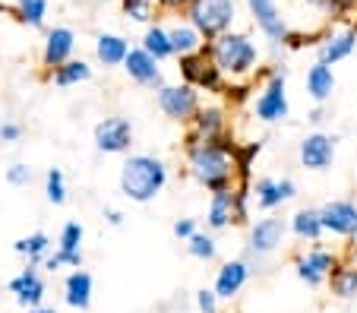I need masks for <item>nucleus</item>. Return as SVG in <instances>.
<instances>
[{
  "instance_id": "1",
  "label": "nucleus",
  "mask_w": 357,
  "mask_h": 313,
  "mask_svg": "<svg viewBox=\"0 0 357 313\" xmlns=\"http://www.w3.org/2000/svg\"><path fill=\"white\" fill-rule=\"evenodd\" d=\"M183 155H187L190 177L209 193L228 190L237 184V143L231 137V130L215 139H202L193 130H187L183 133Z\"/></svg>"
},
{
  "instance_id": "2",
  "label": "nucleus",
  "mask_w": 357,
  "mask_h": 313,
  "mask_svg": "<svg viewBox=\"0 0 357 313\" xmlns=\"http://www.w3.org/2000/svg\"><path fill=\"white\" fill-rule=\"evenodd\" d=\"M117 184H121V193L130 203L146 206L168 187V165L152 152H133V155L123 158Z\"/></svg>"
},
{
  "instance_id": "3",
  "label": "nucleus",
  "mask_w": 357,
  "mask_h": 313,
  "mask_svg": "<svg viewBox=\"0 0 357 313\" xmlns=\"http://www.w3.org/2000/svg\"><path fill=\"white\" fill-rule=\"evenodd\" d=\"M206 48H209L212 61L218 63V70L228 76V82L231 79H250L259 67V48L247 32H234V29H228L225 35L212 38Z\"/></svg>"
},
{
  "instance_id": "4",
  "label": "nucleus",
  "mask_w": 357,
  "mask_h": 313,
  "mask_svg": "<svg viewBox=\"0 0 357 313\" xmlns=\"http://www.w3.org/2000/svg\"><path fill=\"white\" fill-rule=\"evenodd\" d=\"M291 228H288V218L275 215V212H266L263 218H257L247 231V250H243V259L253 266V273H257V266L263 259H269L272 253L282 250V244L288 241Z\"/></svg>"
},
{
  "instance_id": "5",
  "label": "nucleus",
  "mask_w": 357,
  "mask_h": 313,
  "mask_svg": "<svg viewBox=\"0 0 357 313\" xmlns=\"http://www.w3.org/2000/svg\"><path fill=\"white\" fill-rule=\"evenodd\" d=\"M291 114L288 102V70L272 67L266 70V82L259 89V96L253 98V117L259 123H282Z\"/></svg>"
},
{
  "instance_id": "6",
  "label": "nucleus",
  "mask_w": 357,
  "mask_h": 313,
  "mask_svg": "<svg viewBox=\"0 0 357 313\" xmlns=\"http://www.w3.org/2000/svg\"><path fill=\"white\" fill-rule=\"evenodd\" d=\"M190 22L202 32L206 45L218 35H225L228 29H234L237 22V0H193L187 13Z\"/></svg>"
},
{
  "instance_id": "7",
  "label": "nucleus",
  "mask_w": 357,
  "mask_h": 313,
  "mask_svg": "<svg viewBox=\"0 0 357 313\" xmlns=\"http://www.w3.org/2000/svg\"><path fill=\"white\" fill-rule=\"evenodd\" d=\"M177 63H181L183 82L196 86L199 92H209V96H225V92H228V76H225L222 70H218V63L212 61L209 48L196 51V54L177 57Z\"/></svg>"
},
{
  "instance_id": "8",
  "label": "nucleus",
  "mask_w": 357,
  "mask_h": 313,
  "mask_svg": "<svg viewBox=\"0 0 357 313\" xmlns=\"http://www.w3.org/2000/svg\"><path fill=\"white\" fill-rule=\"evenodd\" d=\"M155 102L158 111L174 123H190L196 111L202 108L199 89L190 86V82H165L162 89H155Z\"/></svg>"
},
{
  "instance_id": "9",
  "label": "nucleus",
  "mask_w": 357,
  "mask_h": 313,
  "mask_svg": "<svg viewBox=\"0 0 357 313\" xmlns=\"http://www.w3.org/2000/svg\"><path fill=\"white\" fill-rule=\"evenodd\" d=\"M82 238H86V228L82 222H63L61 234H57V250L47 253L41 269L47 273H63V269H79L82 266Z\"/></svg>"
},
{
  "instance_id": "10",
  "label": "nucleus",
  "mask_w": 357,
  "mask_h": 313,
  "mask_svg": "<svg viewBox=\"0 0 357 313\" xmlns=\"http://www.w3.org/2000/svg\"><path fill=\"white\" fill-rule=\"evenodd\" d=\"M133 121L121 114H111V117H101L98 123L92 127V143L98 152L105 155H127L130 146H133Z\"/></svg>"
},
{
  "instance_id": "11",
  "label": "nucleus",
  "mask_w": 357,
  "mask_h": 313,
  "mask_svg": "<svg viewBox=\"0 0 357 313\" xmlns=\"http://www.w3.org/2000/svg\"><path fill=\"white\" fill-rule=\"evenodd\" d=\"M335 152H338V137L335 133H323V130H313L297 143V162L307 171H329L335 165Z\"/></svg>"
},
{
  "instance_id": "12",
  "label": "nucleus",
  "mask_w": 357,
  "mask_h": 313,
  "mask_svg": "<svg viewBox=\"0 0 357 313\" xmlns=\"http://www.w3.org/2000/svg\"><path fill=\"white\" fill-rule=\"evenodd\" d=\"M338 266V257L332 250H326V247L313 244L310 250H303L294 257V275L303 282L307 288H319L329 282V275L335 273Z\"/></svg>"
},
{
  "instance_id": "13",
  "label": "nucleus",
  "mask_w": 357,
  "mask_h": 313,
  "mask_svg": "<svg viewBox=\"0 0 357 313\" xmlns=\"http://www.w3.org/2000/svg\"><path fill=\"white\" fill-rule=\"evenodd\" d=\"M250 10V16H253V22H257V29L266 35V41H272V45H288L291 41V29L288 22H284L282 10H278L275 0H243Z\"/></svg>"
},
{
  "instance_id": "14",
  "label": "nucleus",
  "mask_w": 357,
  "mask_h": 313,
  "mask_svg": "<svg viewBox=\"0 0 357 313\" xmlns=\"http://www.w3.org/2000/svg\"><path fill=\"white\" fill-rule=\"evenodd\" d=\"M250 193H253V203H257L259 212H275L282 209L284 203H291V199L297 197V184L291 181V177H259V181H253L250 184Z\"/></svg>"
},
{
  "instance_id": "15",
  "label": "nucleus",
  "mask_w": 357,
  "mask_h": 313,
  "mask_svg": "<svg viewBox=\"0 0 357 313\" xmlns=\"http://www.w3.org/2000/svg\"><path fill=\"white\" fill-rule=\"evenodd\" d=\"M123 73L130 76V82L142 89H162L165 86V70H162V61L149 54L146 48H130L127 61H123Z\"/></svg>"
},
{
  "instance_id": "16",
  "label": "nucleus",
  "mask_w": 357,
  "mask_h": 313,
  "mask_svg": "<svg viewBox=\"0 0 357 313\" xmlns=\"http://www.w3.org/2000/svg\"><path fill=\"white\" fill-rule=\"evenodd\" d=\"M323 228L332 238H354L357 231V203L354 199H329L319 206Z\"/></svg>"
},
{
  "instance_id": "17",
  "label": "nucleus",
  "mask_w": 357,
  "mask_h": 313,
  "mask_svg": "<svg viewBox=\"0 0 357 313\" xmlns=\"http://www.w3.org/2000/svg\"><path fill=\"white\" fill-rule=\"evenodd\" d=\"M76 51V32L70 26H54L45 32V45H41V67L51 73L61 63H67Z\"/></svg>"
},
{
  "instance_id": "18",
  "label": "nucleus",
  "mask_w": 357,
  "mask_h": 313,
  "mask_svg": "<svg viewBox=\"0 0 357 313\" xmlns=\"http://www.w3.org/2000/svg\"><path fill=\"white\" fill-rule=\"evenodd\" d=\"M41 266H32V263H26V269H20V273L10 279V294L16 298V304L20 307H38V304H45V294H47V285H45V279H41V273H38Z\"/></svg>"
},
{
  "instance_id": "19",
  "label": "nucleus",
  "mask_w": 357,
  "mask_h": 313,
  "mask_svg": "<svg viewBox=\"0 0 357 313\" xmlns=\"http://www.w3.org/2000/svg\"><path fill=\"white\" fill-rule=\"evenodd\" d=\"M354 48H357V26L335 29V32L323 35V38L317 41V61L335 67V63L348 61V57L354 54Z\"/></svg>"
},
{
  "instance_id": "20",
  "label": "nucleus",
  "mask_w": 357,
  "mask_h": 313,
  "mask_svg": "<svg viewBox=\"0 0 357 313\" xmlns=\"http://www.w3.org/2000/svg\"><path fill=\"white\" fill-rule=\"evenodd\" d=\"M250 275H253V266L247 263L243 257L237 259H228V263H222V269L215 273V294L222 300H234L237 294L243 291V285L250 282Z\"/></svg>"
},
{
  "instance_id": "21",
  "label": "nucleus",
  "mask_w": 357,
  "mask_h": 313,
  "mask_svg": "<svg viewBox=\"0 0 357 313\" xmlns=\"http://www.w3.org/2000/svg\"><path fill=\"white\" fill-rule=\"evenodd\" d=\"M187 130H193L196 137H202V139L222 137V133H228V111L222 105H202L193 121L187 123Z\"/></svg>"
},
{
  "instance_id": "22",
  "label": "nucleus",
  "mask_w": 357,
  "mask_h": 313,
  "mask_svg": "<svg viewBox=\"0 0 357 313\" xmlns=\"http://www.w3.org/2000/svg\"><path fill=\"white\" fill-rule=\"evenodd\" d=\"M303 86H307V96L313 98V105H329L332 92H335V86H338L335 70H332L329 63H323V61H313V67L307 70Z\"/></svg>"
},
{
  "instance_id": "23",
  "label": "nucleus",
  "mask_w": 357,
  "mask_h": 313,
  "mask_svg": "<svg viewBox=\"0 0 357 313\" xmlns=\"http://www.w3.org/2000/svg\"><path fill=\"white\" fill-rule=\"evenodd\" d=\"M231 225H234V187L212 193L209 209H206V228H209L212 234L228 231Z\"/></svg>"
},
{
  "instance_id": "24",
  "label": "nucleus",
  "mask_w": 357,
  "mask_h": 313,
  "mask_svg": "<svg viewBox=\"0 0 357 313\" xmlns=\"http://www.w3.org/2000/svg\"><path fill=\"white\" fill-rule=\"evenodd\" d=\"M130 54V41L117 32H101L95 38V61L101 63L105 70H114V67H123Z\"/></svg>"
},
{
  "instance_id": "25",
  "label": "nucleus",
  "mask_w": 357,
  "mask_h": 313,
  "mask_svg": "<svg viewBox=\"0 0 357 313\" xmlns=\"http://www.w3.org/2000/svg\"><path fill=\"white\" fill-rule=\"evenodd\" d=\"M288 228H291V234H294L297 241H307V244H319L323 234H326L323 215H319V209H313V206L297 209L294 215L288 218Z\"/></svg>"
},
{
  "instance_id": "26",
  "label": "nucleus",
  "mask_w": 357,
  "mask_h": 313,
  "mask_svg": "<svg viewBox=\"0 0 357 313\" xmlns=\"http://www.w3.org/2000/svg\"><path fill=\"white\" fill-rule=\"evenodd\" d=\"M63 304L73 307V310H89L92 307V275L86 269H73L63 279Z\"/></svg>"
},
{
  "instance_id": "27",
  "label": "nucleus",
  "mask_w": 357,
  "mask_h": 313,
  "mask_svg": "<svg viewBox=\"0 0 357 313\" xmlns=\"http://www.w3.org/2000/svg\"><path fill=\"white\" fill-rule=\"evenodd\" d=\"M168 35H171V45H174V57L196 54V51L206 48V38H202V32L187 20V16H183V20H177V22H171Z\"/></svg>"
},
{
  "instance_id": "28",
  "label": "nucleus",
  "mask_w": 357,
  "mask_h": 313,
  "mask_svg": "<svg viewBox=\"0 0 357 313\" xmlns=\"http://www.w3.org/2000/svg\"><path fill=\"white\" fill-rule=\"evenodd\" d=\"M92 79V63L82 61V57H70L67 63H61L57 70L47 73V82H54L57 89H70V86H79V82Z\"/></svg>"
},
{
  "instance_id": "29",
  "label": "nucleus",
  "mask_w": 357,
  "mask_h": 313,
  "mask_svg": "<svg viewBox=\"0 0 357 313\" xmlns=\"http://www.w3.org/2000/svg\"><path fill=\"white\" fill-rule=\"evenodd\" d=\"M139 45L149 51V54L155 57V61H171L174 57V45H171V35H168V26H162V22H149L146 32H142Z\"/></svg>"
},
{
  "instance_id": "30",
  "label": "nucleus",
  "mask_w": 357,
  "mask_h": 313,
  "mask_svg": "<svg viewBox=\"0 0 357 313\" xmlns=\"http://www.w3.org/2000/svg\"><path fill=\"white\" fill-rule=\"evenodd\" d=\"M329 291L338 300H354L357 298V263H338L335 273L329 275Z\"/></svg>"
},
{
  "instance_id": "31",
  "label": "nucleus",
  "mask_w": 357,
  "mask_h": 313,
  "mask_svg": "<svg viewBox=\"0 0 357 313\" xmlns=\"http://www.w3.org/2000/svg\"><path fill=\"white\" fill-rule=\"evenodd\" d=\"M13 253H16V257H22L26 263L41 266V263H45V257L51 253V238H47L45 231H32V234H26V238L16 241Z\"/></svg>"
},
{
  "instance_id": "32",
  "label": "nucleus",
  "mask_w": 357,
  "mask_h": 313,
  "mask_svg": "<svg viewBox=\"0 0 357 313\" xmlns=\"http://www.w3.org/2000/svg\"><path fill=\"white\" fill-rule=\"evenodd\" d=\"M47 10H51V0H16L13 3L16 20L29 29H45Z\"/></svg>"
},
{
  "instance_id": "33",
  "label": "nucleus",
  "mask_w": 357,
  "mask_h": 313,
  "mask_svg": "<svg viewBox=\"0 0 357 313\" xmlns=\"http://www.w3.org/2000/svg\"><path fill=\"white\" fill-rule=\"evenodd\" d=\"M121 10L130 22H139V26H149V22L158 20V3L155 0H121Z\"/></svg>"
},
{
  "instance_id": "34",
  "label": "nucleus",
  "mask_w": 357,
  "mask_h": 313,
  "mask_svg": "<svg viewBox=\"0 0 357 313\" xmlns=\"http://www.w3.org/2000/svg\"><path fill=\"white\" fill-rule=\"evenodd\" d=\"M187 253L193 259H202V263H212V259L218 257V241H215V234H206V231H196L193 238L187 241Z\"/></svg>"
},
{
  "instance_id": "35",
  "label": "nucleus",
  "mask_w": 357,
  "mask_h": 313,
  "mask_svg": "<svg viewBox=\"0 0 357 313\" xmlns=\"http://www.w3.org/2000/svg\"><path fill=\"white\" fill-rule=\"evenodd\" d=\"M45 199L51 206L67 203V177H63L61 168H47L45 171Z\"/></svg>"
},
{
  "instance_id": "36",
  "label": "nucleus",
  "mask_w": 357,
  "mask_h": 313,
  "mask_svg": "<svg viewBox=\"0 0 357 313\" xmlns=\"http://www.w3.org/2000/svg\"><path fill=\"white\" fill-rule=\"evenodd\" d=\"M307 3L317 7L319 13H326L329 20H342V16H348L357 10V0H307Z\"/></svg>"
},
{
  "instance_id": "37",
  "label": "nucleus",
  "mask_w": 357,
  "mask_h": 313,
  "mask_svg": "<svg viewBox=\"0 0 357 313\" xmlns=\"http://www.w3.org/2000/svg\"><path fill=\"white\" fill-rule=\"evenodd\" d=\"M32 168L29 165H22V162H16V165H10L7 168V184L10 187H29L32 184Z\"/></svg>"
},
{
  "instance_id": "38",
  "label": "nucleus",
  "mask_w": 357,
  "mask_h": 313,
  "mask_svg": "<svg viewBox=\"0 0 357 313\" xmlns=\"http://www.w3.org/2000/svg\"><path fill=\"white\" fill-rule=\"evenodd\" d=\"M218 294H215V288H199L196 291V310L199 313H218Z\"/></svg>"
},
{
  "instance_id": "39",
  "label": "nucleus",
  "mask_w": 357,
  "mask_h": 313,
  "mask_svg": "<svg viewBox=\"0 0 357 313\" xmlns=\"http://www.w3.org/2000/svg\"><path fill=\"white\" fill-rule=\"evenodd\" d=\"M171 231H174V238H177V241H183V244H187V241L193 238L196 231H199V225H196V218H177Z\"/></svg>"
},
{
  "instance_id": "40",
  "label": "nucleus",
  "mask_w": 357,
  "mask_h": 313,
  "mask_svg": "<svg viewBox=\"0 0 357 313\" xmlns=\"http://www.w3.org/2000/svg\"><path fill=\"white\" fill-rule=\"evenodd\" d=\"M22 133H26V130H22V123H16V121L0 123V139H3V143H20Z\"/></svg>"
},
{
  "instance_id": "41",
  "label": "nucleus",
  "mask_w": 357,
  "mask_h": 313,
  "mask_svg": "<svg viewBox=\"0 0 357 313\" xmlns=\"http://www.w3.org/2000/svg\"><path fill=\"white\" fill-rule=\"evenodd\" d=\"M158 13H187L193 0H155Z\"/></svg>"
},
{
  "instance_id": "42",
  "label": "nucleus",
  "mask_w": 357,
  "mask_h": 313,
  "mask_svg": "<svg viewBox=\"0 0 357 313\" xmlns=\"http://www.w3.org/2000/svg\"><path fill=\"white\" fill-rule=\"evenodd\" d=\"M101 215H105V222H108L111 228H121L123 225V212L121 209H111V206H108V209L101 212Z\"/></svg>"
},
{
  "instance_id": "43",
  "label": "nucleus",
  "mask_w": 357,
  "mask_h": 313,
  "mask_svg": "<svg viewBox=\"0 0 357 313\" xmlns=\"http://www.w3.org/2000/svg\"><path fill=\"white\" fill-rule=\"evenodd\" d=\"M307 121H310L313 127H319V123L326 121V105H317V108H313L310 114H307Z\"/></svg>"
},
{
  "instance_id": "44",
  "label": "nucleus",
  "mask_w": 357,
  "mask_h": 313,
  "mask_svg": "<svg viewBox=\"0 0 357 313\" xmlns=\"http://www.w3.org/2000/svg\"><path fill=\"white\" fill-rule=\"evenodd\" d=\"M26 313H61V310H54V307H45V304H38V307H29Z\"/></svg>"
},
{
  "instance_id": "45",
  "label": "nucleus",
  "mask_w": 357,
  "mask_h": 313,
  "mask_svg": "<svg viewBox=\"0 0 357 313\" xmlns=\"http://www.w3.org/2000/svg\"><path fill=\"white\" fill-rule=\"evenodd\" d=\"M354 238H357V231H354Z\"/></svg>"
},
{
  "instance_id": "46",
  "label": "nucleus",
  "mask_w": 357,
  "mask_h": 313,
  "mask_svg": "<svg viewBox=\"0 0 357 313\" xmlns=\"http://www.w3.org/2000/svg\"><path fill=\"white\" fill-rule=\"evenodd\" d=\"M354 26H357V22H354Z\"/></svg>"
}]
</instances>
